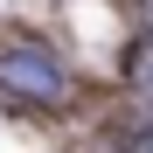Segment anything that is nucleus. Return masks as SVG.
I'll list each match as a JSON object with an SVG mask.
<instances>
[{
    "mask_svg": "<svg viewBox=\"0 0 153 153\" xmlns=\"http://www.w3.org/2000/svg\"><path fill=\"white\" fill-rule=\"evenodd\" d=\"M0 91L21 97V105H63L70 97V76L49 49H7L0 56Z\"/></svg>",
    "mask_w": 153,
    "mask_h": 153,
    "instance_id": "nucleus-1",
    "label": "nucleus"
},
{
    "mask_svg": "<svg viewBox=\"0 0 153 153\" xmlns=\"http://www.w3.org/2000/svg\"><path fill=\"white\" fill-rule=\"evenodd\" d=\"M132 84L153 97V49H139V56H132Z\"/></svg>",
    "mask_w": 153,
    "mask_h": 153,
    "instance_id": "nucleus-2",
    "label": "nucleus"
},
{
    "mask_svg": "<svg viewBox=\"0 0 153 153\" xmlns=\"http://www.w3.org/2000/svg\"><path fill=\"white\" fill-rule=\"evenodd\" d=\"M146 28H153V0H146Z\"/></svg>",
    "mask_w": 153,
    "mask_h": 153,
    "instance_id": "nucleus-3",
    "label": "nucleus"
}]
</instances>
